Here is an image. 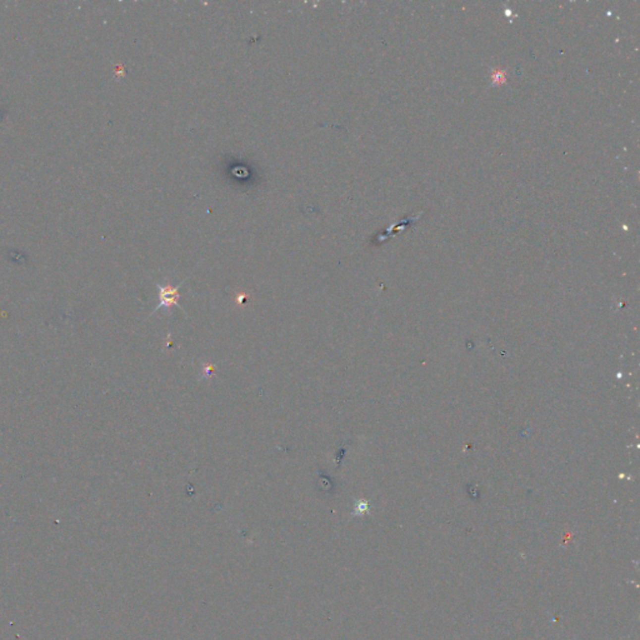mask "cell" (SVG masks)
<instances>
[{
    "instance_id": "cell-1",
    "label": "cell",
    "mask_w": 640,
    "mask_h": 640,
    "mask_svg": "<svg viewBox=\"0 0 640 640\" xmlns=\"http://www.w3.org/2000/svg\"><path fill=\"white\" fill-rule=\"evenodd\" d=\"M184 284V280L181 281L180 284H178L176 286H171L170 284L166 283L165 285H161V284H157V288L159 290V305L155 307V309L153 310L152 314H154L155 312L160 310L161 308H165V309H170L173 307H178L180 308L179 305V299H180V294H179V289L180 286ZM181 309V308H180Z\"/></svg>"
}]
</instances>
